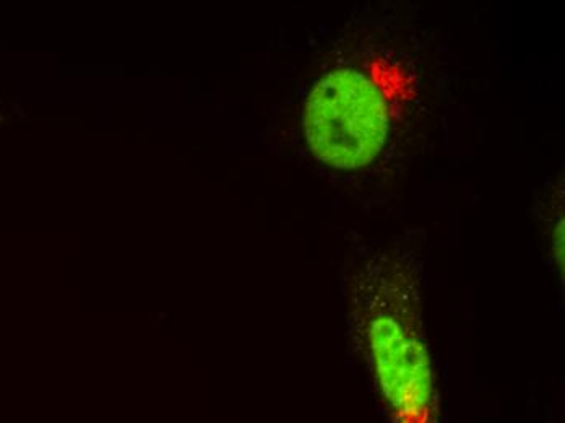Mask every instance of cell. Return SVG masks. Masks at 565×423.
<instances>
[{
  "instance_id": "cell-1",
  "label": "cell",
  "mask_w": 565,
  "mask_h": 423,
  "mask_svg": "<svg viewBox=\"0 0 565 423\" xmlns=\"http://www.w3.org/2000/svg\"><path fill=\"white\" fill-rule=\"evenodd\" d=\"M422 273L416 251L395 244L366 254L347 281L351 336L391 423H439Z\"/></svg>"
},
{
  "instance_id": "cell-2",
  "label": "cell",
  "mask_w": 565,
  "mask_h": 423,
  "mask_svg": "<svg viewBox=\"0 0 565 423\" xmlns=\"http://www.w3.org/2000/svg\"><path fill=\"white\" fill-rule=\"evenodd\" d=\"M391 82V72L360 61L337 64L317 82L305 108L306 140L317 160L356 171L382 157L398 115Z\"/></svg>"
}]
</instances>
